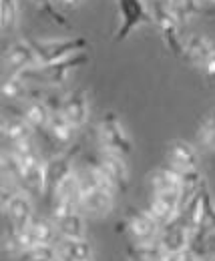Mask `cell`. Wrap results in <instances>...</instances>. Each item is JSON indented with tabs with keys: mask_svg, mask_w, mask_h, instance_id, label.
Wrapping results in <instances>:
<instances>
[{
	"mask_svg": "<svg viewBox=\"0 0 215 261\" xmlns=\"http://www.w3.org/2000/svg\"><path fill=\"white\" fill-rule=\"evenodd\" d=\"M38 59L42 66L55 65V63H62L66 59H73L81 53H85L87 48V38L77 36V38H49V40H34L32 42Z\"/></svg>",
	"mask_w": 215,
	"mask_h": 261,
	"instance_id": "obj_1",
	"label": "cell"
},
{
	"mask_svg": "<svg viewBox=\"0 0 215 261\" xmlns=\"http://www.w3.org/2000/svg\"><path fill=\"white\" fill-rule=\"evenodd\" d=\"M2 66L8 74H29L32 70H38L42 63L38 59L34 44L20 38L6 46L2 57Z\"/></svg>",
	"mask_w": 215,
	"mask_h": 261,
	"instance_id": "obj_2",
	"label": "cell"
},
{
	"mask_svg": "<svg viewBox=\"0 0 215 261\" xmlns=\"http://www.w3.org/2000/svg\"><path fill=\"white\" fill-rule=\"evenodd\" d=\"M99 143L105 153H115V155H129L133 151L131 139L127 135L125 127L121 125L119 117L115 113H107L99 125Z\"/></svg>",
	"mask_w": 215,
	"mask_h": 261,
	"instance_id": "obj_3",
	"label": "cell"
},
{
	"mask_svg": "<svg viewBox=\"0 0 215 261\" xmlns=\"http://www.w3.org/2000/svg\"><path fill=\"white\" fill-rule=\"evenodd\" d=\"M117 6H119L121 24L117 29L115 40H123L139 24H145V22L153 20V12L145 4V0H117Z\"/></svg>",
	"mask_w": 215,
	"mask_h": 261,
	"instance_id": "obj_4",
	"label": "cell"
},
{
	"mask_svg": "<svg viewBox=\"0 0 215 261\" xmlns=\"http://www.w3.org/2000/svg\"><path fill=\"white\" fill-rule=\"evenodd\" d=\"M147 211L153 215V219L159 225L171 223L177 217V213L181 211V189H171V191L153 193Z\"/></svg>",
	"mask_w": 215,
	"mask_h": 261,
	"instance_id": "obj_5",
	"label": "cell"
},
{
	"mask_svg": "<svg viewBox=\"0 0 215 261\" xmlns=\"http://www.w3.org/2000/svg\"><path fill=\"white\" fill-rule=\"evenodd\" d=\"M59 111L62 113V117L75 127H83L89 121V97L85 91H73L61 100Z\"/></svg>",
	"mask_w": 215,
	"mask_h": 261,
	"instance_id": "obj_6",
	"label": "cell"
},
{
	"mask_svg": "<svg viewBox=\"0 0 215 261\" xmlns=\"http://www.w3.org/2000/svg\"><path fill=\"white\" fill-rule=\"evenodd\" d=\"M167 163L171 169H175L177 173H183V171H193L197 169L199 163V155L195 151L193 145H189L183 139H175L167 145Z\"/></svg>",
	"mask_w": 215,
	"mask_h": 261,
	"instance_id": "obj_7",
	"label": "cell"
},
{
	"mask_svg": "<svg viewBox=\"0 0 215 261\" xmlns=\"http://www.w3.org/2000/svg\"><path fill=\"white\" fill-rule=\"evenodd\" d=\"M157 241L161 243V247H163L165 253L183 251V249H189V243H191V229H189V225L171 221V223L163 225V229L159 231V239H157Z\"/></svg>",
	"mask_w": 215,
	"mask_h": 261,
	"instance_id": "obj_8",
	"label": "cell"
},
{
	"mask_svg": "<svg viewBox=\"0 0 215 261\" xmlns=\"http://www.w3.org/2000/svg\"><path fill=\"white\" fill-rule=\"evenodd\" d=\"M4 215L8 217L10 229H14L16 233L29 229V225H31L32 219H34V215H32V203L31 199L27 197V193H20L18 191L14 195V199L8 203V207L4 209Z\"/></svg>",
	"mask_w": 215,
	"mask_h": 261,
	"instance_id": "obj_9",
	"label": "cell"
},
{
	"mask_svg": "<svg viewBox=\"0 0 215 261\" xmlns=\"http://www.w3.org/2000/svg\"><path fill=\"white\" fill-rule=\"evenodd\" d=\"M213 55H215V48L207 36H203V34H191V36L185 38L183 57L193 66L203 68Z\"/></svg>",
	"mask_w": 215,
	"mask_h": 261,
	"instance_id": "obj_10",
	"label": "cell"
},
{
	"mask_svg": "<svg viewBox=\"0 0 215 261\" xmlns=\"http://www.w3.org/2000/svg\"><path fill=\"white\" fill-rule=\"evenodd\" d=\"M87 63L85 57H73V59H66L62 63H55V65H46V66H40L38 70H32V74L40 76L42 83H49V85H62L66 83L68 74L79 68V65Z\"/></svg>",
	"mask_w": 215,
	"mask_h": 261,
	"instance_id": "obj_11",
	"label": "cell"
},
{
	"mask_svg": "<svg viewBox=\"0 0 215 261\" xmlns=\"http://www.w3.org/2000/svg\"><path fill=\"white\" fill-rule=\"evenodd\" d=\"M101 167L103 171L107 173V179L111 183V187L115 191H123L129 185V167L125 163V159L121 155H115V153H103L101 157Z\"/></svg>",
	"mask_w": 215,
	"mask_h": 261,
	"instance_id": "obj_12",
	"label": "cell"
},
{
	"mask_svg": "<svg viewBox=\"0 0 215 261\" xmlns=\"http://www.w3.org/2000/svg\"><path fill=\"white\" fill-rule=\"evenodd\" d=\"M127 225H129L131 235L137 241H155V237L159 235V227H161L149 211H133V213H129Z\"/></svg>",
	"mask_w": 215,
	"mask_h": 261,
	"instance_id": "obj_13",
	"label": "cell"
},
{
	"mask_svg": "<svg viewBox=\"0 0 215 261\" xmlns=\"http://www.w3.org/2000/svg\"><path fill=\"white\" fill-rule=\"evenodd\" d=\"M81 209L91 213L92 217H105L113 209V191L103 189V187H94V189L85 191L83 199H81Z\"/></svg>",
	"mask_w": 215,
	"mask_h": 261,
	"instance_id": "obj_14",
	"label": "cell"
},
{
	"mask_svg": "<svg viewBox=\"0 0 215 261\" xmlns=\"http://www.w3.org/2000/svg\"><path fill=\"white\" fill-rule=\"evenodd\" d=\"M149 187L153 193L181 189V175L171 167H159L149 173Z\"/></svg>",
	"mask_w": 215,
	"mask_h": 261,
	"instance_id": "obj_15",
	"label": "cell"
},
{
	"mask_svg": "<svg viewBox=\"0 0 215 261\" xmlns=\"http://www.w3.org/2000/svg\"><path fill=\"white\" fill-rule=\"evenodd\" d=\"M59 259L61 261H91L92 247L91 243L83 239H62L59 247Z\"/></svg>",
	"mask_w": 215,
	"mask_h": 261,
	"instance_id": "obj_16",
	"label": "cell"
},
{
	"mask_svg": "<svg viewBox=\"0 0 215 261\" xmlns=\"http://www.w3.org/2000/svg\"><path fill=\"white\" fill-rule=\"evenodd\" d=\"M25 187L31 191L32 195H42L49 189V173H46V161H40L38 165H34L31 169H27L22 173Z\"/></svg>",
	"mask_w": 215,
	"mask_h": 261,
	"instance_id": "obj_17",
	"label": "cell"
},
{
	"mask_svg": "<svg viewBox=\"0 0 215 261\" xmlns=\"http://www.w3.org/2000/svg\"><path fill=\"white\" fill-rule=\"evenodd\" d=\"M46 173H49V191L53 193L68 175L75 173V169H73V165H70V159L59 155V157L46 161Z\"/></svg>",
	"mask_w": 215,
	"mask_h": 261,
	"instance_id": "obj_18",
	"label": "cell"
},
{
	"mask_svg": "<svg viewBox=\"0 0 215 261\" xmlns=\"http://www.w3.org/2000/svg\"><path fill=\"white\" fill-rule=\"evenodd\" d=\"M57 229L62 235V239H83L85 237V219L79 211H73L57 219Z\"/></svg>",
	"mask_w": 215,
	"mask_h": 261,
	"instance_id": "obj_19",
	"label": "cell"
},
{
	"mask_svg": "<svg viewBox=\"0 0 215 261\" xmlns=\"http://www.w3.org/2000/svg\"><path fill=\"white\" fill-rule=\"evenodd\" d=\"M2 135L12 143L20 141V139H29L32 137V127L25 117H4L2 121Z\"/></svg>",
	"mask_w": 215,
	"mask_h": 261,
	"instance_id": "obj_20",
	"label": "cell"
},
{
	"mask_svg": "<svg viewBox=\"0 0 215 261\" xmlns=\"http://www.w3.org/2000/svg\"><path fill=\"white\" fill-rule=\"evenodd\" d=\"M22 117L29 121V125H31L32 129H49V123H51L53 113H51V109L42 100H31L27 105Z\"/></svg>",
	"mask_w": 215,
	"mask_h": 261,
	"instance_id": "obj_21",
	"label": "cell"
},
{
	"mask_svg": "<svg viewBox=\"0 0 215 261\" xmlns=\"http://www.w3.org/2000/svg\"><path fill=\"white\" fill-rule=\"evenodd\" d=\"M131 261H161L165 257V251L159 241H137L131 251H129Z\"/></svg>",
	"mask_w": 215,
	"mask_h": 261,
	"instance_id": "obj_22",
	"label": "cell"
},
{
	"mask_svg": "<svg viewBox=\"0 0 215 261\" xmlns=\"http://www.w3.org/2000/svg\"><path fill=\"white\" fill-rule=\"evenodd\" d=\"M20 20V0H0V24L2 33L16 31Z\"/></svg>",
	"mask_w": 215,
	"mask_h": 261,
	"instance_id": "obj_23",
	"label": "cell"
},
{
	"mask_svg": "<svg viewBox=\"0 0 215 261\" xmlns=\"http://www.w3.org/2000/svg\"><path fill=\"white\" fill-rule=\"evenodd\" d=\"M55 225L49 219L42 217H34L32 223L29 225V233H31L34 245H51L55 239Z\"/></svg>",
	"mask_w": 215,
	"mask_h": 261,
	"instance_id": "obj_24",
	"label": "cell"
},
{
	"mask_svg": "<svg viewBox=\"0 0 215 261\" xmlns=\"http://www.w3.org/2000/svg\"><path fill=\"white\" fill-rule=\"evenodd\" d=\"M29 95L27 76L22 74H8L2 83V97L8 100H22Z\"/></svg>",
	"mask_w": 215,
	"mask_h": 261,
	"instance_id": "obj_25",
	"label": "cell"
},
{
	"mask_svg": "<svg viewBox=\"0 0 215 261\" xmlns=\"http://www.w3.org/2000/svg\"><path fill=\"white\" fill-rule=\"evenodd\" d=\"M49 133L61 143V145H66L68 141H73V135H75V127L62 117L61 111L53 113L51 117V123H49Z\"/></svg>",
	"mask_w": 215,
	"mask_h": 261,
	"instance_id": "obj_26",
	"label": "cell"
},
{
	"mask_svg": "<svg viewBox=\"0 0 215 261\" xmlns=\"http://www.w3.org/2000/svg\"><path fill=\"white\" fill-rule=\"evenodd\" d=\"M167 6L179 22H187L199 10V0H167Z\"/></svg>",
	"mask_w": 215,
	"mask_h": 261,
	"instance_id": "obj_27",
	"label": "cell"
},
{
	"mask_svg": "<svg viewBox=\"0 0 215 261\" xmlns=\"http://www.w3.org/2000/svg\"><path fill=\"white\" fill-rule=\"evenodd\" d=\"M27 261H57L59 259V249L53 245H34L22 253Z\"/></svg>",
	"mask_w": 215,
	"mask_h": 261,
	"instance_id": "obj_28",
	"label": "cell"
},
{
	"mask_svg": "<svg viewBox=\"0 0 215 261\" xmlns=\"http://www.w3.org/2000/svg\"><path fill=\"white\" fill-rule=\"evenodd\" d=\"M12 153H14L16 157H27V155H31V153H36V151H34L32 137H29V139H20V141L12 143Z\"/></svg>",
	"mask_w": 215,
	"mask_h": 261,
	"instance_id": "obj_29",
	"label": "cell"
},
{
	"mask_svg": "<svg viewBox=\"0 0 215 261\" xmlns=\"http://www.w3.org/2000/svg\"><path fill=\"white\" fill-rule=\"evenodd\" d=\"M199 141H201L205 147H209V149L215 151V127L203 123L201 129H199Z\"/></svg>",
	"mask_w": 215,
	"mask_h": 261,
	"instance_id": "obj_30",
	"label": "cell"
},
{
	"mask_svg": "<svg viewBox=\"0 0 215 261\" xmlns=\"http://www.w3.org/2000/svg\"><path fill=\"white\" fill-rule=\"evenodd\" d=\"M161 261H197V255L191 249H183L177 253H165V257Z\"/></svg>",
	"mask_w": 215,
	"mask_h": 261,
	"instance_id": "obj_31",
	"label": "cell"
},
{
	"mask_svg": "<svg viewBox=\"0 0 215 261\" xmlns=\"http://www.w3.org/2000/svg\"><path fill=\"white\" fill-rule=\"evenodd\" d=\"M31 4L34 6V8H38V10L49 12L51 16H59V14L53 10V0H31Z\"/></svg>",
	"mask_w": 215,
	"mask_h": 261,
	"instance_id": "obj_32",
	"label": "cell"
},
{
	"mask_svg": "<svg viewBox=\"0 0 215 261\" xmlns=\"http://www.w3.org/2000/svg\"><path fill=\"white\" fill-rule=\"evenodd\" d=\"M64 6H68V8H75V6H79V2L81 0H61Z\"/></svg>",
	"mask_w": 215,
	"mask_h": 261,
	"instance_id": "obj_33",
	"label": "cell"
},
{
	"mask_svg": "<svg viewBox=\"0 0 215 261\" xmlns=\"http://www.w3.org/2000/svg\"><path fill=\"white\" fill-rule=\"evenodd\" d=\"M209 2H213V4H215V0H209Z\"/></svg>",
	"mask_w": 215,
	"mask_h": 261,
	"instance_id": "obj_34",
	"label": "cell"
},
{
	"mask_svg": "<svg viewBox=\"0 0 215 261\" xmlns=\"http://www.w3.org/2000/svg\"><path fill=\"white\" fill-rule=\"evenodd\" d=\"M57 261H61V259H57Z\"/></svg>",
	"mask_w": 215,
	"mask_h": 261,
	"instance_id": "obj_35",
	"label": "cell"
}]
</instances>
